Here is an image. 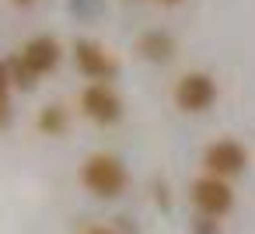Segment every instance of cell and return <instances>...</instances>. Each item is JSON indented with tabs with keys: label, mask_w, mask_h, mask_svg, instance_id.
Here are the masks:
<instances>
[{
	"label": "cell",
	"mask_w": 255,
	"mask_h": 234,
	"mask_svg": "<svg viewBox=\"0 0 255 234\" xmlns=\"http://www.w3.org/2000/svg\"><path fill=\"white\" fill-rule=\"evenodd\" d=\"M39 129L46 133V136H60L63 129H67V122H70V116H67V109L63 105H46L42 112H39Z\"/></svg>",
	"instance_id": "9c48e42d"
},
{
	"label": "cell",
	"mask_w": 255,
	"mask_h": 234,
	"mask_svg": "<svg viewBox=\"0 0 255 234\" xmlns=\"http://www.w3.org/2000/svg\"><path fill=\"white\" fill-rule=\"evenodd\" d=\"M213 102H217V81L210 74L192 70V74L178 77V84H175V105L182 112H206Z\"/></svg>",
	"instance_id": "3957f363"
},
{
	"label": "cell",
	"mask_w": 255,
	"mask_h": 234,
	"mask_svg": "<svg viewBox=\"0 0 255 234\" xmlns=\"http://www.w3.org/2000/svg\"><path fill=\"white\" fill-rule=\"evenodd\" d=\"M192 206L203 213V217H227L231 210H234V189L227 185V178H213V175H206V178H196L192 182Z\"/></svg>",
	"instance_id": "7a4b0ae2"
},
{
	"label": "cell",
	"mask_w": 255,
	"mask_h": 234,
	"mask_svg": "<svg viewBox=\"0 0 255 234\" xmlns=\"http://www.w3.org/2000/svg\"><path fill=\"white\" fill-rule=\"evenodd\" d=\"M136 53L150 63H168L175 56V39L168 32H143L136 39Z\"/></svg>",
	"instance_id": "ba28073f"
},
{
	"label": "cell",
	"mask_w": 255,
	"mask_h": 234,
	"mask_svg": "<svg viewBox=\"0 0 255 234\" xmlns=\"http://www.w3.org/2000/svg\"><path fill=\"white\" fill-rule=\"evenodd\" d=\"M4 91H11V70H7V63L0 60V95Z\"/></svg>",
	"instance_id": "5bb4252c"
},
{
	"label": "cell",
	"mask_w": 255,
	"mask_h": 234,
	"mask_svg": "<svg viewBox=\"0 0 255 234\" xmlns=\"http://www.w3.org/2000/svg\"><path fill=\"white\" fill-rule=\"evenodd\" d=\"M11 116H14V109H11V91H4V95H0V129L11 126Z\"/></svg>",
	"instance_id": "4fadbf2b"
},
{
	"label": "cell",
	"mask_w": 255,
	"mask_h": 234,
	"mask_svg": "<svg viewBox=\"0 0 255 234\" xmlns=\"http://www.w3.org/2000/svg\"><path fill=\"white\" fill-rule=\"evenodd\" d=\"M192 234H220V227H217L213 217H203V213H199V217L192 220Z\"/></svg>",
	"instance_id": "7c38bea8"
},
{
	"label": "cell",
	"mask_w": 255,
	"mask_h": 234,
	"mask_svg": "<svg viewBox=\"0 0 255 234\" xmlns=\"http://www.w3.org/2000/svg\"><path fill=\"white\" fill-rule=\"evenodd\" d=\"M161 4H182V0H161Z\"/></svg>",
	"instance_id": "2e32d148"
},
{
	"label": "cell",
	"mask_w": 255,
	"mask_h": 234,
	"mask_svg": "<svg viewBox=\"0 0 255 234\" xmlns=\"http://www.w3.org/2000/svg\"><path fill=\"white\" fill-rule=\"evenodd\" d=\"M21 63L35 74V77H42V74H49V70H56L60 67V42L53 39V35H35V39H28L25 46H21Z\"/></svg>",
	"instance_id": "52a82bcc"
},
{
	"label": "cell",
	"mask_w": 255,
	"mask_h": 234,
	"mask_svg": "<svg viewBox=\"0 0 255 234\" xmlns=\"http://www.w3.org/2000/svg\"><path fill=\"white\" fill-rule=\"evenodd\" d=\"M70 14L74 18H81V21H95V18H102V11H105V0H70Z\"/></svg>",
	"instance_id": "8fae6325"
},
{
	"label": "cell",
	"mask_w": 255,
	"mask_h": 234,
	"mask_svg": "<svg viewBox=\"0 0 255 234\" xmlns=\"http://www.w3.org/2000/svg\"><path fill=\"white\" fill-rule=\"evenodd\" d=\"M84 234H123L119 227H109V224H95V227H88Z\"/></svg>",
	"instance_id": "9a60e30c"
},
{
	"label": "cell",
	"mask_w": 255,
	"mask_h": 234,
	"mask_svg": "<svg viewBox=\"0 0 255 234\" xmlns=\"http://www.w3.org/2000/svg\"><path fill=\"white\" fill-rule=\"evenodd\" d=\"M14 4H32V0H14Z\"/></svg>",
	"instance_id": "e0dca14e"
},
{
	"label": "cell",
	"mask_w": 255,
	"mask_h": 234,
	"mask_svg": "<svg viewBox=\"0 0 255 234\" xmlns=\"http://www.w3.org/2000/svg\"><path fill=\"white\" fill-rule=\"evenodd\" d=\"M81 109L91 122L98 126H112L123 119V98L109 88V84H88L81 91Z\"/></svg>",
	"instance_id": "5b68a950"
},
{
	"label": "cell",
	"mask_w": 255,
	"mask_h": 234,
	"mask_svg": "<svg viewBox=\"0 0 255 234\" xmlns=\"http://www.w3.org/2000/svg\"><path fill=\"white\" fill-rule=\"evenodd\" d=\"M74 60H77V70H81L84 77H91L95 84H105V81L119 70V63H116L95 39H77V42H74Z\"/></svg>",
	"instance_id": "8992f818"
},
{
	"label": "cell",
	"mask_w": 255,
	"mask_h": 234,
	"mask_svg": "<svg viewBox=\"0 0 255 234\" xmlns=\"http://www.w3.org/2000/svg\"><path fill=\"white\" fill-rule=\"evenodd\" d=\"M7 70H11V84H14V88H21V91H32V88H35V81H39V77L21 63V56H11V60H7Z\"/></svg>",
	"instance_id": "30bf717a"
},
{
	"label": "cell",
	"mask_w": 255,
	"mask_h": 234,
	"mask_svg": "<svg viewBox=\"0 0 255 234\" xmlns=\"http://www.w3.org/2000/svg\"><path fill=\"white\" fill-rule=\"evenodd\" d=\"M81 182L88 192L102 196V199H112V196H123L126 185H129V171L119 157L112 154H91L84 164H81Z\"/></svg>",
	"instance_id": "6da1fadb"
},
{
	"label": "cell",
	"mask_w": 255,
	"mask_h": 234,
	"mask_svg": "<svg viewBox=\"0 0 255 234\" xmlns=\"http://www.w3.org/2000/svg\"><path fill=\"white\" fill-rule=\"evenodd\" d=\"M203 164H206V175H213V178H234V175L245 171L248 150H245V143L224 136V140H213V143L206 147Z\"/></svg>",
	"instance_id": "277c9868"
}]
</instances>
